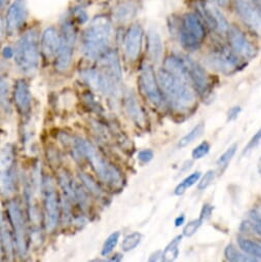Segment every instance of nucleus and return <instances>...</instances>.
I'll use <instances>...</instances> for the list:
<instances>
[{
    "label": "nucleus",
    "instance_id": "24",
    "mask_svg": "<svg viewBox=\"0 0 261 262\" xmlns=\"http://www.w3.org/2000/svg\"><path fill=\"white\" fill-rule=\"evenodd\" d=\"M125 109L129 115L138 125H142L145 121L143 111L137 101L136 96L132 92H127L125 95Z\"/></svg>",
    "mask_w": 261,
    "mask_h": 262
},
{
    "label": "nucleus",
    "instance_id": "12",
    "mask_svg": "<svg viewBox=\"0 0 261 262\" xmlns=\"http://www.w3.org/2000/svg\"><path fill=\"white\" fill-rule=\"evenodd\" d=\"M236 10L244 23L261 36V13L249 0H236Z\"/></svg>",
    "mask_w": 261,
    "mask_h": 262
},
{
    "label": "nucleus",
    "instance_id": "4",
    "mask_svg": "<svg viewBox=\"0 0 261 262\" xmlns=\"http://www.w3.org/2000/svg\"><path fill=\"white\" fill-rule=\"evenodd\" d=\"M15 61L23 73L32 74L37 70L39 63V43L36 30L31 29L20 38L16 48Z\"/></svg>",
    "mask_w": 261,
    "mask_h": 262
},
{
    "label": "nucleus",
    "instance_id": "39",
    "mask_svg": "<svg viewBox=\"0 0 261 262\" xmlns=\"http://www.w3.org/2000/svg\"><path fill=\"white\" fill-rule=\"evenodd\" d=\"M215 178V172L214 171H208L205 176L203 177V179L201 180V182L199 183V189L200 190H205L213 181Z\"/></svg>",
    "mask_w": 261,
    "mask_h": 262
},
{
    "label": "nucleus",
    "instance_id": "18",
    "mask_svg": "<svg viewBox=\"0 0 261 262\" xmlns=\"http://www.w3.org/2000/svg\"><path fill=\"white\" fill-rule=\"evenodd\" d=\"M183 62L186 66L190 82L194 84L195 89L200 94L205 95L209 91V77L207 72L192 59L188 57H183Z\"/></svg>",
    "mask_w": 261,
    "mask_h": 262
},
{
    "label": "nucleus",
    "instance_id": "3",
    "mask_svg": "<svg viewBox=\"0 0 261 262\" xmlns=\"http://www.w3.org/2000/svg\"><path fill=\"white\" fill-rule=\"evenodd\" d=\"M158 78L165 95L175 108L187 110L195 104V95L189 83L178 79L166 69L159 71Z\"/></svg>",
    "mask_w": 261,
    "mask_h": 262
},
{
    "label": "nucleus",
    "instance_id": "51",
    "mask_svg": "<svg viewBox=\"0 0 261 262\" xmlns=\"http://www.w3.org/2000/svg\"><path fill=\"white\" fill-rule=\"evenodd\" d=\"M260 163H261V159H260ZM259 172L261 173V164L259 165Z\"/></svg>",
    "mask_w": 261,
    "mask_h": 262
},
{
    "label": "nucleus",
    "instance_id": "25",
    "mask_svg": "<svg viewBox=\"0 0 261 262\" xmlns=\"http://www.w3.org/2000/svg\"><path fill=\"white\" fill-rule=\"evenodd\" d=\"M148 54L150 59L155 62H159L163 56V43L161 36L154 29L148 32Z\"/></svg>",
    "mask_w": 261,
    "mask_h": 262
},
{
    "label": "nucleus",
    "instance_id": "16",
    "mask_svg": "<svg viewBox=\"0 0 261 262\" xmlns=\"http://www.w3.org/2000/svg\"><path fill=\"white\" fill-rule=\"evenodd\" d=\"M198 9L203 16V18L206 20L207 24L213 28L217 29L219 32H227L229 29V24L222 15V13L213 5L211 4H202L200 3L198 5Z\"/></svg>",
    "mask_w": 261,
    "mask_h": 262
},
{
    "label": "nucleus",
    "instance_id": "35",
    "mask_svg": "<svg viewBox=\"0 0 261 262\" xmlns=\"http://www.w3.org/2000/svg\"><path fill=\"white\" fill-rule=\"evenodd\" d=\"M0 105L5 108H10L9 106V83L6 79L0 78Z\"/></svg>",
    "mask_w": 261,
    "mask_h": 262
},
{
    "label": "nucleus",
    "instance_id": "50",
    "mask_svg": "<svg viewBox=\"0 0 261 262\" xmlns=\"http://www.w3.org/2000/svg\"><path fill=\"white\" fill-rule=\"evenodd\" d=\"M6 2H7V0H0V9H2L5 6Z\"/></svg>",
    "mask_w": 261,
    "mask_h": 262
},
{
    "label": "nucleus",
    "instance_id": "45",
    "mask_svg": "<svg viewBox=\"0 0 261 262\" xmlns=\"http://www.w3.org/2000/svg\"><path fill=\"white\" fill-rule=\"evenodd\" d=\"M76 17L79 20V22H81V23H83V22H85L88 20V16H86L85 12H83L82 10L76 11Z\"/></svg>",
    "mask_w": 261,
    "mask_h": 262
},
{
    "label": "nucleus",
    "instance_id": "11",
    "mask_svg": "<svg viewBox=\"0 0 261 262\" xmlns=\"http://www.w3.org/2000/svg\"><path fill=\"white\" fill-rule=\"evenodd\" d=\"M140 85L144 95L155 105L161 106L164 103V97L160 90L156 73L149 65L143 66L140 75Z\"/></svg>",
    "mask_w": 261,
    "mask_h": 262
},
{
    "label": "nucleus",
    "instance_id": "14",
    "mask_svg": "<svg viewBox=\"0 0 261 262\" xmlns=\"http://www.w3.org/2000/svg\"><path fill=\"white\" fill-rule=\"evenodd\" d=\"M27 18V8L25 0H16L7 14V31L10 35L18 32Z\"/></svg>",
    "mask_w": 261,
    "mask_h": 262
},
{
    "label": "nucleus",
    "instance_id": "22",
    "mask_svg": "<svg viewBox=\"0 0 261 262\" xmlns=\"http://www.w3.org/2000/svg\"><path fill=\"white\" fill-rule=\"evenodd\" d=\"M165 69L168 72H170L172 75L177 77L178 79H180L186 83L190 82V78H189L186 66L182 59L174 57V56L168 57L165 60Z\"/></svg>",
    "mask_w": 261,
    "mask_h": 262
},
{
    "label": "nucleus",
    "instance_id": "31",
    "mask_svg": "<svg viewBox=\"0 0 261 262\" xmlns=\"http://www.w3.org/2000/svg\"><path fill=\"white\" fill-rule=\"evenodd\" d=\"M201 177V173L200 172H195V173H192L191 175H189L188 177H186L175 189V194L176 195H182L186 189H188L189 187H191L192 185H194L199 179Z\"/></svg>",
    "mask_w": 261,
    "mask_h": 262
},
{
    "label": "nucleus",
    "instance_id": "34",
    "mask_svg": "<svg viewBox=\"0 0 261 262\" xmlns=\"http://www.w3.org/2000/svg\"><path fill=\"white\" fill-rule=\"evenodd\" d=\"M119 239V232H113L111 233L108 238L106 239L104 246H103V250H102V255H108L109 253H111L113 251V249L115 248V246L117 245V242Z\"/></svg>",
    "mask_w": 261,
    "mask_h": 262
},
{
    "label": "nucleus",
    "instance_id": "1",
    "mask_svg": "<svg viewBox=\"0 0 261 262\" xmlns=\"http://www.w3.org/2000/svg\"><path fill=\"white\" fill-rule=\"evenodd\" d=\"M112 35L110 21L103 16L95 18L82 37V52L90 59L102 58L107 52Z\"/></svg>",
    "mask_w": 261,
    "mask_h": 262
},
{
    "label": "nucleus",
    "instance_id": "28",
    "mask_svg": "<svg viewBox=\"0 0 261 262\" xmlns=\"http://www.w3.org/2000/svg\"><path fill=\"white\" fill-rule=\"evenodd\" d=\"M182 236H176L165 249L163 253V260L164 261H174L179 255V245L181 243Z\"/></svg>",
    "mask_w": 261,
    "mask_h": 262
},
{
    "label": "nucleus",
    "instance_id": "26",
    "mask_svg": "<svg viewBox=\"0 0 261 262\" xmlns=\"http://www.w3.org/2000/svg\"><path fill=\"white\" fill-rule=\"evenodd\" d=\"M137 8L134 4H122L115 9L114 18L117 22H126L135 16Z\"/></svg>",
    "mask_w": 261,
    "mask_h": 262
},
{
    "label": "nucleus",
    "instance_id": "19",
    "mask_svg": "<svg viewBox=\"0 0 261 262\" xmlns=\"http://www.w3.org/2000/svg\"><path fill=\"white\" fill-rule=\"evenodd\" d=\"M211 61L218 70L223 72H230L238 65L236 56L227 49H221L217 51L214 55H212Z\"/></svg>",
    "mask_w": 261,
    "mask_h": 262
},
{
    "label": "nucleus",
    "instance_id": "36",
    "mask_svg": "<svg viewBox=\"0 0 261 262\" xmlns=\"http://www.w3.org/2000/svg\"><path fill=\"white\" fill-rule=\"evenodd\" d=\"M236 149H237V145H236V144L231 145V146L219 158V160L217 161V165H218L219 167H225V166L230 162V160L233 158V156L235 155Z\"/></svg>",
    "mask_w": 261,
    "mask_h": 262
},
{
    "label": "nucleus",
    "instance_id": "20",
    "mask_svg": "<svg viewBox=\"0 0 261 262\" xmlns=\"http://www.w3.org/2000/svg\"><path fill=\"white\" fill-rule=\"evenodd\" d=\"M61 45V35L55 28H48L42 34L41 51L47 58L56 57Z\"/></svg>",
    "mask_w": 261,
    "mask_h": 262
},
{
    "label": "nucleus",
    "instance_id": "27",
    "mask_svg": "<svg viewBox=\"0 0 261 262\" xmlns=\"http://www.w3.org/2000/svg\"><path fill=\"white\" fill-rule=\"evenodd\" d=\"M238 245L240 248L248 255H251L254 258L261 259V245L247 239V238H238Z\"/></svg>",
    "mask_w": 261,
    "mask_h": 262
},
{
    "label": "nucleus",
    "instance_id": "29",
    "mask_svg": "<svg viewBox=\"0 0 261 262\" xmlns=\"http://www.w3.org/2000/svg\"><path fill=\"white\" fill-rule=\"evenodd\" d=\"M205 130V126L203 123H199L197 126H194L188 134H186L184 137H182L178 143V146L180 148H183L185 146H187L188 144H190L191 142H193L194 140L199 139Z\"/></svg>",
    "mask_w": 261,
    "mask_h": 262
},
{
    "label": "nucleus",
    "instance_id": "43",
    "mask_svg": "<svg viewBox=\"0 0 261 262\" xmlns=\"http://www.w3.org/2000/svg\"><path fill=\"white\" fill-rule=\"evenodd\" d=\"M252 218H253V225H254V228L255 230L261 234V214L260 213H254L252 215Z\"/></svg>",
    "mask_w": 261,
    "mask_h": 262
},
{
    "label": "nucleus",
    "instance_id": "38",
    "mask_svg": "<svg viewBox=\"0 0 261 262\" xmlns=\"http://www.w3.org/2000/svg\"><path fill=\"white\" fill-rule=\"evenodd\" d=\"M202 223H203V221H202L201 219L193 220V221L189 222V223L184 227V229H183V234H184L185 236H191V235H193V234L197 232V230L199 229V227L202 225Z\"/></svg>",
    "mask_w": 261,
    "mask_h": 262
},
{
    "label": "nucleus",
    "instance_id": "48",
    "mask_svg": "<svg viewBox=\"0 0 261 262\" xmlns=\"http://www.w3.org/2000/svg\"><path fill=\"white\" fill-rule=\"evenodd\" d=\"M213 2H215L216 4H218V5L221 6V7H224V6L227 5L228 0H213Z\"/></svg>",
    "mask_w": 261,
    "mask_h": 262
},
{
    "label": "nucleus",
    "instance_id": "13",
    "mask_svg": "<svg viewBox=\"0 0 261 262\" xmlns=\"http://www.w3.org/2000/svg\"><path fill=\"white\" fill-rule=\"evenodd\" d=\"M59 181L64 192L71 201L77 203L80 208L85 209L88 207V196L84 190L67 172L60 173Z\"/></svg>",
    "mask_w": 261,
    "mask_h": 262
},
{
    "label": "nucleus",
    "instance_id": "33",
    "mask_svg": "<svg viewBox=\"0 0 261 262\" xmlns=\"http://www.w3.org/2000/svg\"><path fill=\"white\" fill-rule=\"evenodd\" d=\"M79 177L81 179V181L83 182V184L85 185V187L89 189V191L95 195H100L102 193V190L100 188V186L98 185V183L89 175H86L85 173H80Z\"/></svg>",
    "mask_w": 261,
    "mask_h": 262
},
{
    "label": "nucleus",
    "instance_id": "47",
    "mask_svg": "<svg viewBox=\"0 0 261 262\" xmlns=\"http://www.w3.org/2000/svg\"><path fill=\"white\" fill-rule=\"evenodd\" d=\"M184 220H185V217H184L183 215L179 216V217L175 220V225H176V226H180V225H182V224L184 223Z\"/></svg>",
    "mask_w": 261,
    "mask_h": 262
},
{
    "label": "nucleus",
    "instance_id": "21",
    "mask_svg": "<svg viewBox=\"0 0 261 262\" xmlns=\"http://www.w3.org/2000/svg\"><path fill=\"white\" fill-rule=\"evenodd\" d=\"M31 93L29 85L23 79H20L16 83L15 88V102L21 113L27 114L31 109Z\"/></svg>",
    "mask_w": 261,
    "mask_h": 262
},
{
    "label": "nucleus",
    "instance_id": "41",
    "mask_svg": "<svg viewBox=\"0 0 261 262\" xmlns=\"http://www.w3.org/2000/svg\"><path fill=\"white\" fill-rule=\"evenodd\" d=\"M138 159L143 162V163H148L154 159V152L149 149H145V150H141L138 154Z\"/></svg>",
    "mask_w": 261,
    "mask_h": 262
},
{
    "label": "nucleus",
    "instance_id": "42",
    "mask_svg": "<svg viewBox=\"0 0 261 262\" xmlns=\"http://www.w3.org/2000/svg\"><path fill=\"white\" fill-rule=\"evenodd\" d=\"M212 212H213V207L211 205H208V204L204 205V207L202 209V212H201V218L200 219L204 222L205 220H207L211 217Z\"/></svg>",
    "mask_w": 261,
    "mask_h": 262
},
{
    "label": "nucleus",
    "instance_id": "37",
    "mask_svg": "<svg viewBox=\"0 0 261 262\" xmlns=\"http://www.w3.org/2000/svg\"><path fill=\"white\" fill-rule=\"evenodd\" d=\"M210 151V145L208 142H203L199 146H197L192 151V158L194 160H201L205 156H207Z\"/></svg>",
    "mask_w": 261,
    "mask_h": 262
},
{
    "label": "nucleus",
    "instance_id": "9",
    "mask_svg": "<svg viewBox=\"0 0 261 262\" xmlns=\"http://www.w3.org/2000/svg\"><path fill=\"white\" fill-rule=\"evenodd\" d=\"M9 214L15 231V242L18 252L24 255L27 251V225L23 209L17 201L10 202Z\"/></svg>",
    "mask_w": 261,
    "mask_h": 262
},
{
    "label": "nucleus",
    "instance_id": "6",
    "mask_svg": "<svg viewBox=\"0 0 261 262\" xmlns=\"http://www.w3.org/2000/svg\"><path fill=\"white\" fill-rule=\"evenodd\" d=\"M180 38L182 46L186 50H197L200 48L205 38V29L197 15H185L181 26Z\"/></svg>",
    "mask_w": 261,
    "mask_h": 262
},
{
    "label": "nucleus",
    "instance_id": "30",
    "mask_svg": "<svg viewBox=\"0 0 261 262\" xmlns=\"http://www.w3.org/2000/svg\"><path fill=\"white\" fill-rule=\"evenodd\" d=\"M225 257L229 261H235V262H246V261H255V258H251L250 256H247L240 252L233 245H228L225 248Z\"/></svg>",
    "mask_w": 261,
    "mask_h": 262
},
{
    "label": "nucleus",
    "instance_id": "32",
    "mask_svg": "<svg viewBox=\"0 0 261 262\" xmlns=\"http://www.w3.org/2000/svg\"><path fill=\"white\" fill-rule=\"evenodd\" d=\"M142 235L139 232H133L126 235L121 244V248L123 251H130L135 249L141 242Z\"/></svg>",
    "mask_w": 261,
    "mask_h": 262
},
{
    "label": "nucleus",
    "instance_id": "46",
    "mask_svg": "<svg viewBox=\"0 0 261 262\" xmlns=\"http://www.w3.org/2000/svg\"><path fill=\"white\" fill-rule=\"evenodd\" d=\"M14 51H13V49H11L10 47H7V48H5V50H4V57L6 58V59H11L13 56H14Z\"/></svg>",
    "mask_w": 261,
    "mask_h": 262
},
{
    "label": "nucleus",
    "instance_id": "17",
    "mask_svg": "<svg viewBox=\"0 0 261 262\" xmlns=\"http://www.w3.org/2000/svg\"><path fill=\"white\" fill-rule=\"evenodd\" d=\"M143 30L140 25L130 27L124 38L125 56L129 61H135L139 57L142 49Z\"/></svg>",
    "mask_w": 261,
    "mask_h": 262
},
{
    "label": "nucleus",
    "instance_id": "10",
    "mask_svg": "<svg viewBox=\"0 0 261 262\" xmlns=\"http://www.w3.org/2000/svg\"><path fill=\"white\" fill-rule=\"evenodd\" d=\"M80 77L91 88L105 95H116L118 92L116 80L106 71L85 69L80 72Z\"/></svg>",
    "mask_w": 261,
    "mask_h": 262
},
{
    "label": "nucleus",
    "instance_id": "15",
    "mask_svg": "<svg viewBox=\"0 0 261 262\" xmlns=\"http://www.w3.org/2000/svg\"><path fill=\"white\" fill-rule=\"evenodd\" d=\"M227 32H228L229 43L234 54L248 59L253 58L255 56L256 51L254 47L238 28L229 27Z\"/></svg>",
    "mask_w": 261,
    "mask_h": 262
},
{
    "label": "nucleus",
    "instance_id": "40",
    "mask_svg": "<svg viewBox=\"0 0 261 262\" xmlns=\"http://www.w3.org/2000/svg\"><path fill=\"white\" fill-rule=\"evenodd\" d=\"M260 140H261V127L259 128L258 132L253 136V138L250 140V142L248 143V145H247V147L245 148V151H244V152H247V151H249L250 149L254 148V147L259 143Z\"/></svg>",
    "mask_w": 261,
    "mask_h": 262
},
{
    "label": "nucleus",
    "instance_id": "2",
    "mask_svg": "<svg viewBox=\"0 0 261 262\" xmlns=\"http://www.w3.org/2000/svg\"><path fill=\"white\" fill-rule=\"evenodd\" d=\"M74 147L80 157H83L89 161L93 170L104 183L113 187L121 184L122 177L119 170L104 159L93 144L84 139L77 138L74 141Z\"/></svg>",
    "mask_w": 261,
    "mask_h": 262
},
{
    "label": "nucleus",
    "instance_id": "5",
    "mask_svg": "<svg viewBox=\"0 0 261 262\" xmlns=\"http://www.w3.org/2000/svg\"><path fill=\"white\" fill-rule=\"evenodd\" d=\"M42 194L46 227L49 232H53L58 226L60 219V202L55 182L50 176H46L44 179Z\"/></svg>",
    "mask_w": 261,
    "mask_h": 262
},
{
    "label": "nucleus",
    "instance_id": "8",
    "mask_svg": "<svg viewBox=\"0 0 261 262\" xmlns=\"http://www.w3.org/2000/svg\"><path fill=\"white\" fill-rule=\"evenodd\" d=\"M15 155L12 146L7 145L0 152V191L11 195L15 191Z\"/></svg>",
    "mask_w": 261,
    "mask_h": 262
},
{
    "label": "nucleus",
    "instance_id": "7",
    "mask_svg": "<svg viewBox=\"0 0 261 262\" xmlns=\"http://www.w3.org/2000/svg\"><path fill=\"white\" fill-rule=\"evenodd\" d=\"M76 40V30L73 24L69 21L65 22L62 26L61 45L59 52L56 56V68L59 71H66L72 62L73 49Z\"/></svg>",
    "mask_w": 261,
    "mask_h": 262
},
{
    "label": "nucleus",
    "instance_id": "23",
    "mask_svg": "<svg viewBox=\"0 0 261 262\" xmlns=\"http://www.w3.org/2000/svg\"><path fill=\"white\" fill-rule=\"evenodd\" d=\"M102 65L105 68V71L112 76L116 81H119L121 79V67L119 58L116 54V52L108 51L102 58Z\"/></svg>",
    "mask_w": 261,
    "mask_h": 262
},
{
    "label": "nucleus",
    "instance_id": "44",
    "mask_svg": "<svg viewBox=\"0 0 261 262\" xmlns=\"http://www.w3.org/2000/svg\"><path fill=\"white\" fill-rule=\"evenodd\" d=\"M241 112V108L240 107H233L231 108L229 111H228V119L229 120H232V119H235L238 115V113Z\"/></svg>",
    "mask_w": 261,
    "mask_h": 262
},
{
    "label": "nucleus",
    "instance_id": "49",
    "mask_svg": "<svg viewBox=\"0 0 261 262\" xmlns=\"http://www.w3.org/2000/svg\"><path fill=\"white\" fill-rule=\"evenodd\" d=\"M3 34H4V22L2 17H0V39H2Z\"/></svg>",
    "mask_w": 261,
    "mask_h": 262
}]
</instances>
